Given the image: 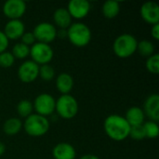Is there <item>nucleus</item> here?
Returning <instances> with one entry per match:
<instances>
[{
	"label": "nucleus",
	"mask_w": 159,
	"mask_h": 159,
	"mask_svg": "<svg viewBox=\"0 0 159 159\" xmlns=\"http://www.w3.org/2000/svg\"><path fill=\"white\" fill-rule=\"evenodd\" d=\"M102 12L106 19H114L120 12V3L116 0H108L103 3Z\"/></svg>",
	"instance_id": "nucleus-20"
},
{
	"label": "nucleus",
	"mask_w": 159,
	"mask_h": 159,
	"mask_svg": "<svg viewBox=\"0 0 159 159\" xmlns=\"http://www.w3.org/2000/svg\"><path fill=\"white\" fill-rule=\"evenodd\" d=\"M20 40H21V43L28 46V47H31L33 46L36 41H35V38H34V35L33 34L32 32H25L22 36L20 37Z\"/></svg>",
	"instance_id": "nucleus-29"
},
{
	"label": "nucleus",
	"mask_w": 159,
	"mask_h": 159,
	"mask_svg": "<svg viewBox=\"0 0 159 159\" xmlns=\"http://www.w3.org/2000/svg\"><path fill=\"white\" fill-rule=\"evenodd\" d=\"M155 45L153 44V42L149 41V40H142L140 42H138V46H137V51L139 52L140 55L143 56V57H147L149 58L150 56L155 54Z\"/></svg>",
	"instance_id": "nucleus-22"
},
{
	"label": "nucleus",
	"mask_w": 159,
	"mask_h": 159,
	"mask_svg": "<svg viewBox=\"0 0 159 159\" xmlns=\"http://www.w3.org/2000/svg\"><path fill=\"white\" fill-rule=\"evenodd\" d=\"M26 3L22 0H7L3 5V13L9 20H20L26 12Z\"/></svg>",
	"instance_id": "nucleus-10"
},
{
	"label": "nucleus",
	"mask_w": 159,
	"mask_h": 159,
	"mask_svg": "<svg viewBox=\"0 0 159 159\" xmlns=\"http://www.w3.org/2000/svg\"><path fill=\"white\" fill-rule=\"evenodd\" d=\"M55 98L48 93H41L37 95L33 103L35 114L45 117L51 116L55 112Z\"/></svg>",
	"instance_id": "nucleus-7"
},
{
	"label": "nucleus",
	"mask_w": 159,
	"mask_h": 159,
	"mask_svg": "<svg viewBox=\"0 0 159 159\" xmlns=\"http://www.w3.org/2000/svg\"><path fill=\"white\" fill-rule=\"evenodd\" d=\"M67 31V38L72 45L77 48L88 46L92 38L91 30L83 22H73Z\"/></svg>",
	"instance_id": "nucleus-2"
},
{
	"label": "nucleus",
	"mask_w": 159,
	"mask_h": 159,
	"mask_svg": "<svg viewBox=\"0 0 159 159\" xmlns=\"http://www.w3.org/2000/svg\"><path fill=\"white\" fill-rule=\"evenodd\" d=\"M17 113L20 117L26 118L34 113L33 102L29 100H21L17 104Z\"/></svg>",
	"instance_id": "nucleus-21"
},
{
	"label": "nucleus",
	"mask_w": 159,
	"mask_h": 159,
	"mask_svg": "<svg viewBox=\"0 0 159 159\" xmlns=\"http://www.w3.org/2000/svg\"><path fill=\"white\" fill-rule=\"evenodd\" d=\"M131 139L135 141H142L145 138L143 127L142 126H135V127H130V131H129V136Z\"/></svg>",
	"instance_id": "nucleus-28"
},
{
	"label": "nucleus",
	"mask_w": 159,
	"mask_h": 159,
	"mask_svg": "<svg viewBox=\"0 0 159 159\" xmlns=\"http://www.w3.org/2000/svg\"><path fill=\"white\" fill-rule=\"evenodd\" d=\"M39 76V65L32 60L24 61L18 68V77L25 84L33 83Z\"/></svg>",
	"instance_id": "nucleus-9"
},
{
	"label": "nucleus",
	"mask_w": 159,
	"mask_h": 159,
	"mask_svg": "<svg viewBox=\"0 0 159 159\" xmlns=\"http://www.w3.org/2000/svg\"><path fill=\"white\" fill-rule=\"evenodd\" d=\"M39 76L44 81H51L55 77V70L50 64H44L39 66Z\"/></svg>",
	"instance_id": "nucleus-26"
},
{
	"label": "nucleus",
	"mask_w": 159,
	"mask_h": 159,
	"mask_svg": "<svg viewBox=\"0 0 159 159\" xmlns=\"http://www.w3.org/2000/svg\"><path fill=\"white\" fill-rule=\"evenodd\" d=\"M145 116L151 121L158 122L159 120V95L157 93L151 94L146 98L142 108Z\"/></svg>",
	"instance_id": "nucleus-13"
},
{
	"label": "nucleus",
	"mask_w": 159,
	"mask_h": 159,
	"mask_svg": "<svg viewBox=\"0 0 159 159\" xmlns=\"http://www.w3.org/2000/svg\"><path fill=\"white\" fill-rule=\"evenodd\" d=\"M90 8V3L88 0H71L66 7L72 19L75 20L86 18L89 15Z\"/></svg>",
	"instance_id": "nucleus-11"
},
{
	"label": "nucleus",
	"mask_w": 159,
	"mask_h": 159,
	"mask_svg": "<svg viewBox=\"0 0 159 159\" xmlns=\"http://www.w3.org/2000/svg\"><path fill=\"white\" fill-rule=\"evenodd\" d=\"M22 129V122L18 117H10L3 124V131L7 136L17 135Z\"/></svg>",
	"instance_id": "nucleus-19"
},
{
	"label": "nucleus",
	"mask_w": 159,
	"mask_h": 159,
	"mask_svg": "<svg viewBox=\"0 0 159 159\" xmlns=\"http://www.w3.org/2000/svg\"><path fill=\"white\" fill-rule=\"evenodd\" d=\"M3 33L8 40H18L25 33V25L21 20H9L6 23Z\"/></svg>",
	"instance_id": "nucleus-14"
},
{
	"label": "nucleus",
	"mask_w": 159,
	"mask_h": 159,
	"mask_svg": "<svg viewBox=\"0 0 159 159\" xmlns=\"http://www.w3.org/2000/svg\"><path fill=\"white\" fill-rule=\"evenodd\" d=\"M35 41L44 44H50L57 38V28L54 24L43 21L35 25L33 30Z\"/></svg>",
	"instance_id": "nucleus-8"
},
{
	"label": "nucleus",
	"mask_w": 159,
	"mask_h": 159,
	"mask_svg": "<svg viewBox=\"0 0 159 159\" xmlns=\"http://www.w3.org/2000/svg\"><path fill=\"white\" fill-rule=\"evenodd\" d=\"M143 130H144V134H145V138H149V139H156L157 138L159 135V128L157 122L155 121H144V123L143 124Z\"/></svg>",
	"instance_id": "nucleus-24"
},
{
	"label": "nucleus",
	"mask_w": 159,
	"mask_h": 159,
	"mask_svg": "<svg viewBox=\"0 0 159 159\" xmlns=\"http://www.w3.org/2000/svg\"><path fill=\"white\" fill-rule=\"evenodd\" d=\"M138 40L130 34H122L118 35L113 43L114 53L121 59L132 56L137 51Z\"/></svg>",
	"instance_id": "nucleus-3"
},
{
	"label": "nucleus",
	"mask_w": 159,
	"mask_h": 159,
	"mask_svg": "<svg viewBox=\"0 0 159 159\" xmlns=\"http://www.w3.org/2000/svg\"><path fill=\"white\" fill-rule=\"evenodd\" d=\"M78 102L71 94L61 95L56 100L55 112L62 119H72L78 113Z\"/></svg>",
	"instance_id": "nucleus-5"
},
{
	"label": "nucleus",
	"mask_w": 159,
	"mask_h": 159,
	"mask_svg": "<svg viewBox=\"0 0 159 159\" xmlns=\"http://www.w3.org/2000/svg\"><path fill=\"white\" fill-rule=\"evenodd\" d=\"M146 69L149 73L153 75L159 74V55L157 53H155L154 55L147 58L145 62Z\"/></svg>",
	"instance_id": "nucleus-25"
},
{
	"label": "nucleus",
	"mask_w": 159,
	"mask_h": 159,
	"mask_svg": "<svg viewBox=\"0 0 159 159\" xmlns=\"http://www.w3.org/2000/svg\"><path fill=\"white\" fill-rule=\"evenodd\" d=\"M140 14L142 19L148 24L159 23V6L154 1H148L141 6Z\"/></svg>",
	"instance_id": "nucleus-12"
},
{
	"label": "nucleus",
	"mask_w": 159,
	"mask_h": 159,
	"mask_svg": "<svg viewBox=\"0 0 159 159\" xmlns=\"http://www.w3.org/2000/svg\"><path fill=\"white\" fill-rule=\"evenodd\" d=\"M73 19L66 7H59L53 13V21L61 30H67L73 23Z\"/></svg>",
	"instance_id": "nucleus-16"
},
{
	"label": "nucleus",
	"mask_w": 159,
	"mask_h": 159,
	"mask_svg": "<svg viewBox=\"0 0 159 159\" xmlns=\"http://www.w3.org/2000/svg\"><path fill=\"white\" fill-rule=\"evenodd\" d=\"M79 159H100L99 157H97L96 155H92V154H87L82 156Z\"/></svg>",
	"instance_id": "nucleus-32"
},
{
	"label": "nucleus",
	"mask_w": 159,
	"mask_h": 159,
	"mask_svg": "<svg viewBox=\"0 0 159 159\" xmlns=\"http://www.w3.org/2000/svg\"><path fill=\"white\" fill-rule=\"evenodd\" d=\"M105 134L113 141L122 142L129 136L130 126L126 118L119 115H110L103 122Z\"/></svg>",
	"instance_id": "nucleus-1"
},
{
	"label": "nucleus",
	"mask_w": 159,
	"mask_h": 159,
	"mask_svg": "<svg viewBox=\"0 0 159 159\" xmlns=\"http://www.w3.org/2000/svg\"><path fill=\"white\" fill-rule=\"evenodd\" d=\"M130 127L135 126H142L144 123L145 115L141 107L138 106H132L129 108L126 112V115L124 116Z\"/></svg>",
	"instance_id": "nucleus-18"
},
{
	"label": "nucleus",
	"mask_w": 159,
	"mask_h": 159,
	"mask_svg": "<svg viewBox=\"0 0 159 159\" xmlns=\"http://www.w3.org/2000/svg\"><path fill=\"white\" fill-rule=\"evenodd\" d=\"M6 152V145L0 142V157H2Z\"/></svg>",
	"instance_id": "nucleus-33"
},
{
	"label": "nucleus",
	"mask_w": 159,
	"mask_h": 159,
	"mask_svg": "<svg viewBox=\"0 0 159 159\" xmlns=\"http://www.w3.org/2000/svg\"><path fill=\"white\" fill-rule=\"evenodd\" d=\"M49 121L47 117L33 113L25 118L22 123V128L26 134L31 137H41L48 133L49 130Z\"/></svg>",
	"instance_id": "nucleus-4"
},
{
	"label": "nucleus",
	"mask_w": 159,
	"mask_h": 159,
	"mask_svg": "<svg viewBox=\"0 0 159 159\" xmlns=\"http://www.w3.org/2000/svg\"><path fill=\"white\" fill-rule=\"evenodd\" d=\"M8 44H9V40L7 38V36L5 35L3 31L0 30V53L7 50Z\"/></svg>",
	"instance_id": "nucleus-30"
},
{
	"label": "nucleus",
	"mask_w": 159,
	"mask_h": 159,
	"mask_svg": "<svg viewBox=\"0 0 159 159\" xmlns=\"http://www.w3.org/2000/svg\"><path fill=\"white\" fill-rule=\"evenodd\" d=\"M54 159H75L76 151L75 147L68 143H60L52 149Z\"/></svg>",
	"instance_id": "nucleus-15"
},
{
	"label": "nucleus",
	"mask_w": 159,
	"mask_h": 159,
	"mask_svg": "<svg viewBox=\"0 0 159 159\" xmlns=\"http://www.w3.org/2000/svg\"><path fill=\"white\" fill-rule=\"evenodd\" d=\"M151 35L155 40H159V23L152 25L151 28Z\"/></svg>",
	"instance_id": "nucleus-31"
},
{
	"label": "nucleus",
	"mask_w": 159,
	"mask_h": 159,
	"mask_svg": "<svg viewBox=\"0 0 159 159\" xmlns=\"http://www.w3.org/2000/svg\"><path fill=\"white\" fill-rule=\"evenodd\" d=\"M15 62V58L10 51H4L0 53V67L9 68Z\"/></svg>",
	"instance_id": "nucleus-27"
},
{
	"label": "nucleus",
	"mask_w": 159,
	"mask_h": 159,
	"mask_svg": "<svg viewBox=\"0 0 159 159\" xmlns=\"http://www.w3.org/2000/svg\"><path fill=\"white\" fill-rule=\"evenodd\" d=\"M34 62L39 66L44 64H49L54 57V51L50 45L35 42L30 47V55Z\"/></svg>",
	"instance_id": "nucleus-6"
},
{
	"label": "nucleus",
	"mask_w": 159,
	"mask_h": 159,
	"mask_svg": "<svg viewBox=\"0 0 159 159\" xmlns=\"http://www.w3.org/2000/svg\"><path fill=\"white\" fill-rule=\"evenodd\" d=\"M56 88L61 95L70 94L74 88V79L68 73H61L56 77Z\"/></svg>",
	"instance_id": "nucleus-17"
},
{
	"label": "nucleus",
	"mask_w": 159,
	"mask_h": 159,
	"mask_svg": "<svg viewBox=\"0 0 159 159\" xmlns=\"http://www.w3.org/2000/svg\"><path fill=\"white\" fill-rule=\"evenodd\" d=\"M11 53L15 60H24L30 55V47L22 44L21 42L16 43L11 49Z\"/></svg>",
	"instance_id": "nucleus-23"
}]
</instances>
